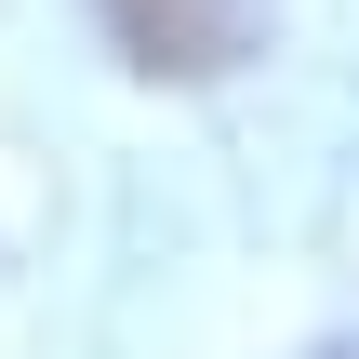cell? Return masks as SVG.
I'll use <instances>...</instances> for the list:
<instances>
[{
  "label": "cell",
  "mask_w": 359,
  "mask_h": 359,
  "mask_svg": "<svg viewBox=\"0 0 359 359\" xmlns=\"http://www.w3.org/2000/svg\"><path fill=\"white\" fill-rule=\"evenodd\" d=\"M93 13L147 80H226L266 40V0H93Z\"/></svg>",
  "instance_id": "cell-1"
}]
</instances>
